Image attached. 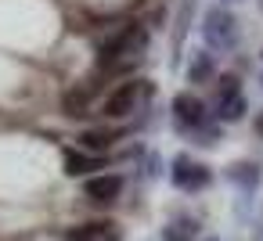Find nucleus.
<instances>
[{"label":"nucleus","instance_id":"f257e3e1","mask_svg":"<svg viewBox=\"0 0 263 241\" xmlns=\"http://www.w3.org/2000/svg\"><path fill=\"white\" fill-rule=\"evenodd\" d=\"M134 101H137V83L130 79V83H119L108 97H105V115L108 119H123L130 108H134Z\"/></svg>","mask_w":263,"mask_h":241},{"label":"nucleus","instance_id":"f03ea898","mask_svg":"<svg viewBox=\"0 0 263 241\" xmlns=\"http://www.w3.org/2000/svg\"><path fill=\"white\" fill-rule=\"evenodd\" d=\"M94 90H98V79H87V87H83V83H80V87H72V90H69V94L62 97V108H65V115H72V119L87 115Z\"/></svg>","mask_w":263,"mask_h":241},{"label":"nucleus","instance_id":"7ed1b4c3","mask_svg":"<svg viewBox=\"0 0 263 241\" xmlns=\"http://www.w3.org/2000/svg\"><path fill=\"white\" fill-rule=\"evenodd\" d=\"M173 180H177L180 187L195 191V187H205V184H209V173H205V166H195L191 158H177V162H173Z\"/></svg>","mask_w":263,"mask_h":241},{"label":"nucleus","instance_id":"20e7f679","mask_svg":"<svg viewBox=\"0 0 263 241\" xmlns=\"http://www.w3.org/2000/svg\"><path fill=\"white\" fill-rule=\"evenodd\" d=\"M119 191H123V176H116V173L87 180V198H90V202L108 205V202H116V194H119Z\"/></svg>","mask_w":263,"mask_h":241},{"label":"nucleus","instance_id":"39448f33","mask_svg":"<svg viewBox=\"0 0 263 241\" xmlns=\"http://www.w3.org/2000/svg\"><path fill=\"white\" fill-rule=\"evenodd\" d=\"M173 112H177V119L187 123V126H198V123L205 119V108H202V101H198L195 94H177V97H173Z\"/></svg>","mask_w":263,"mask_h":241},{"label":"nucleus","instance_id":"423d86ee","mask_svg":"<svg viewBox=\"0 0 263 241\" xmlns=\"http://www.w3.org/2000/svg\"><path fill=\"white\" fill-rule=\"evenodd\" d=\"M205 36H209L213 44H231V40H234V18L223 15V11H213V15L205 18Z\"/></svg>","mask_w":263,"mask_h":241},{"label":"nucleus","instance_id":"0eeeda50","mask_svg":"<svg viewBox=\"0 0 263 241\" xmlns=\"http://www.w3.org/2000/svg\"><path fill=\"white\" fill-rule=\"evenodd\" d=\"M94 169H101V158H94V155H80V151H65V173L69 176H87V173H94Z\"/></svg>","mask_w":263,"mask_h":241},{"label":"nucleus","instance_id":"6e6552de","mask_svg":"<svg viewBox=\"0 0 263 241\" xmlns=\"http://www.w3.org/2000/svg\"><path fill=\"white\" fill-rule=\"evenodd\" d=\"M116 140H119V133H105V130H90V133H83V137H80V144H83V151H87V155L108 151Z\"/></svg>","mask_w":263,"mask_h":241},{"label":"nucleus","instance_id":"1a4fd4ad","mask_svg":"<svg viewBox=\"0 0 263 241\" xmlns=\"http://www.w3.org/2000/svg\"><path fill=\"white\" fill-rule=\"evenodd\" d=\"M105 227H108V223H87V227H76V230L65 234V241H116V237H108Z\"/></svg>","mask_w":263,"mask_h":241},{"label":"nucleus","instance_id":"9d476101","mask_svg":"<svg viewBox=\"0 0 263 241\" xmlns=\"http://www.w3.org/2000/svg\"><path fill=\"white\" fill-rule=\"evenodd\" d=\"M241 112H245V97L238 94V97H231V101H223V112H220V115H223L227 123H234V119H241Z\"/></svg>","mask_w":263,"mask_h":241},{"label":"nucleus","instance_id":"9b49d317","mask_svg":"<svg viewBox=\"0 0 263 241\" xmlns=\"http://www.w3.org/2000/svg\"><path fill=\"white\" fill-rule=\"evenodd\" d=\"M209 72H213V65H209V58H198V62L191 65V79H195V83H198V79H205Z\"/></svg>","mask_w":263,"mask_h":241},{"label":"nucleus","instance_id":"f8f14e48","mask_svg":"<svg viewBox=\"0 0 263 241\" xmlns=\"http://www.w3.org/2000/svg\"><path fill=\"white\" fill-rule=\"evenodd\" d=\"M256 133H263V115H259V119H256Z\"/></svg>","mask_w":263,"mask_h":241},{"label":"nucleus","instance_id":"ddd939ff","mask_svg":"<svg viewBox=\"0 0 263 241\" xmlns=\"http://www.w3.org/2000/svg\"><path fill=\"white\" fill-rule=\"evenodd\" d=\"M259 8H263V0H259Z\"/></svg>","mask_w":263,"mask_h":241}]
</instances>
